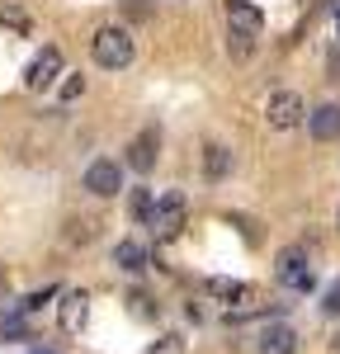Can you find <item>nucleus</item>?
I'll return each instance as SVG.
<instances>
[{
    "mask_svg": "<svg viewBox=\"0 0 340 354\" xmlns=\"http://www.w3.org/2000/svg\"><path fill=\"white\" fill-rule=\"evenodd\" d=\"M24 317H28V312L19 307V302L5 307V312H0V335H5V340H28V322H24Z\"/></svg>",
    "mask_w": 340,
    "mask_h": 354,
    "instance_id": "obj_13",
    "label": "nucleus"
},
{
    "mask_svg": "<svg viewBox=\"0 0 340 354\" xmlns=\"http://www.w3.org/2000/svg\"><path fill=\"white\" fill-rule=\"evenodd\" d=\"M113 265L128 270V274H142V270H147V250H142L138 241H118V245H113Z\"/></svg>",
    "mask_w": 340,
    "mask_h": 354,
    "instance_id": "obj_12",
    "label": "nucleus"
},
{
    "mask_svg": "<svg viewBox=\"0 0 340 354\" xmlns=\"http://www.w3.org/2000/svg\"><path fill=\"white\" fill-rule=\"evenodd\" d=\"M336 354H340V335H336Z\"/></svg>",
    "mask_w": 340,
    "mask_h": 354,
    "instance_id": "obj_24",
    "label": "nucleus"
},
{
    "mask_svg": "<svg viewBox=\"0 0 340 354\" xmlns=\"http://www.w3.org/2000/svg\"><path fill=\"white\" fill-rule=\"evenodd\" d=\"M57 76H62V53H57V48H43V53L28 62L24 85H28V90H53Z\"/></svg>",
    "mask_w": 340,
    "mask_h": 354,
    "instance_id": "obj_6",
    "label": "nucleus"
},
{
    "mask_svg": "<svg viewBox=\"0 0 340 354\" xmlns=\"http://www.w3.org/2000/svg\"><path fill=\"white\" fill-rule=\"evenodd\" d=\"M227 24L236 28V33H260V24H265V15L255 10L251 0H227Z\"/></svg>",
    "mask_w": 340,
    "mask_h": 354,
    "instance_id": "obj_11",
    "label": "nucleus"
},
{
    "mask_svg": "<svg viewBox=\"0 0 340 354\" xmlns=\"http://www.w3.org/2000/svg\"><path fill=\"white\" fill-rule=\"evenodd\" d=\"M321 307H326L331 317H340V283H336V288H331V293H326V302H321Z\"/></svg>",
    "mask_w": 340,
    "mask_h": 354,
    "instance_id": "obj_21",
    "label": "nucleus"
},
{
    "mask_svg": "<svg viewBox=\"0 0 340 354\" xmlns=\"http://www.w3.org/2000/svg\"><path fill=\"white\" fill-rule=\"evenodd\" d=\"M128 302H133V317H142V322H147V317H156V302L147 298L142 288H138V293H128Z\"/></svg>",
    "mask_w": 340,
    "mask_h": 354,
    "instance_id": "obj_17",
    "label": "nucleus"
},
{
    "mask_svg": "<svg viewBox=\"0 0 340 354\" xmlns=\"http://www.w3.org/2000/svg\"><path fill=\"white\" fill-rule=\"evenodd\" d=\"M57 322L66 335H76V330L90 322V298H85L81 288H71V293H62V307H57Z\"/></svg>",
    "mask_w": 340,
    "mask_h": 354,
    "instance_id": "obj_8",
    "label": "nucleus"
},
{
    "mask_svg": "<svg viewBox=\"0 0 340 354\" xmlns=\"http://www.w3.org/2000/svg\"><path fill=\"white\" fill-rule=\"evenodd\" d=\"M90 53H95V62L100 66H109V71H123L128 62H133V33L128 28H100L95 33V43H90Z\"/></svg>",
    "mask_w": 340,
    "mask_h": 354,
    "instance_id": "obj_2",
    "label": "nucleus"
},
{
    "mask_svg": "<svg viewBox=\"0 0 340 354\" xmlns=\"http://www.w3.org/2000/svg\"><path fill=\"white\" fill-rule=\"evenodd\" d=\"M57 95H62L66 104H71V100H81V95H85V76H71V81H62V90H57Z\"/></svg>",
    "mask_w": 340,
    "mask_h": 354,
    "instance_id": "obj_19",
    "label": "nucleus"
},
{
    "mask_svg": "<svg viewBox=\"0 0 340 354\" xmlns=\"http://www.w3.org/2000/svg\"><path fill=\"white\" fill-rule=\"evenodd\" d=\"M128 213H133L138 222L151 218V189H133V198H128Z\"/></svg>",
    "mask_w": 340,
    "mask_h": 354,
    "instance_id": "obj_16",
    "label": "nucleus"
},
{
    "mask_svg": "<svg viewBox=\"0 0 340 354\" xmlns=\"http://www.w3.org/2000/svg\"><path fill=\"white\" fill-rule=\"evenodd\" d=\"M274 274H279L283 288H293V293H312V288H317V274H312L308 255H303L298 245L279 250V260H274Z\"/></svg>",
    "mask_w": 340,
    "mask_h": 354,
    "instance_id": "obj_3",
    "label": "nucleus"
},
{
    "mask_svg": "<svg viewBox=\"0 0 340 354\" xmlns=\"http://www.w3.org/2000/svg\"><path fill=\"white\" fill-rule=\"evenodd\" d=\"M227 53H232V57H251V33H236V28H232V38H227Z\"/></svg>",
    "mask_w": 340,
    "mask_h": 354,
    "instance_id": "obj_18",
    "label": "nucleus"
},
{
    "mask_svg": "<svg viewBox=\"0 0 340 354\" xmlns=\"http://www.w3.org/2000/svg\"><path fill=\"white\" fill-rule=\"evenodd\" d=\"M303 113H308V104H303V95H293V90H279V95H270V104H265V118H270V128H279V133L298 128V123H303Z\"/></svg>",
    "mask_w": 340,
    "mask_h": 354,
    "instance_id": "obj_4",
    "label": "nucleus"
},
{
    "mask_svg": "<svg viewBox=\"0 0 340 354\" xmlns=\"http://www.w3.org/2000/svg\"><path fill=\"white\" fill-rule=\"evenodd\" d=\"M293 350H298V335H293V326L270 322V326L260 330V354H293Z\"/></svg>",
    "mask_w": 340,
    "mask_h": 354,
    "instance_id": "obj_10",
    "label": "nucleus"
},
{
    "mask_svg": "<svg viewBox=\"0 0 340 354\" xmlns=\"http://www.w3.org/2000/svg\"><path fill=\"white\" fill-rule=\"evenodd\" d=\"M326 71H331V81H340V48L331 53V62H326Z\"/></svg>",
    "mask_w": 340,
    "mask_h": 354,
    "instance_id": "obj_23",
    "label": "nucleus"
},
{
    "mask_svg": "<svg viewBox=\"0 0 340 354\" xmlns=\"http://www.w3.org/2000/svg\"><path fill=\"white\" fill-rule=\"evenodd\" d=\"M85 189L95 194V198H113V194L123 189V170H118V161H109V156L90 161V170H85Z\"/></svg>",
    "mask_w": 340,
    "mask_h": 354,
    "instance_id": "obj_5",
    "label": "nucleus"
},
{
    "mask_svg": "<svg viewBox=\"0 0 340 354\" xmlns=\"http://www.w3.org/2000/svg\"><path fill=\"white\" fill-rule=\"evenodd\" d=\"M185 218H189V198H185V194H166V198H151L147 227L156 232V241H175V236L185 232Z\"/></svg>",
    "mask_w": 340,
    "mask_h": 354,
    "instance_id": "obj_1",
    "label": "nucleus"
},
{
    "mask_svg": "<svg viewBox=\"0 0 340 354\" xmlns=\"http://www.w3.org/2000/svg\"><path fill=\"white\" fill-rule=\"evenodd\" d=\"M0 24H15V28H24V15H19V10H0Z\"/></svg>",
    "mask_w": 340,
    "mask_h": 354,
    "instance_id": "obj_22",
    "label": "nucleus"
},
{
    "mask_svg": "<svg viewBox=\"0 0 340 354\" xmlns=\"http://www.w3.org/2000/svg\"><path fill=\"white\" fill-rule=\"evenodd\" d=\"M308 133L317 142H336L340 137V104H321V109L308 113Z\"/></svg>",
    "mask_w": 340,
    "mask_h": 354,
    "instance_id": "obj_9",
    "label": "nucleus"
},
{
    "mask_svg": "<svg viewBox=\"0 0 340 354\" xmlns=\"http://www.w3.org/2000/svg\"><path fill=\"white\" fill-rule=\"evenodd\" d=\"M147 354H185V345H180V335H166V340H156Z\"/></svg>",
    "mask_w": 340,
    "mask_h": 354,
    "instance_id": "obj_20",
    "label": "nucleus"
},
{
    "mask_svg": "<svg viewBox=\"0 0 340 354\" xmlns=\"http://www.w3.org/2000/svg\"><path fill=\"white\" fill-rule=\"evenodd\" d=\"M208 293L223 298V302H246L251 298V288H246L241 279H208Z\"/></svg>",
    "mask_w": 340,
    "mask_h": 354,
    "instance_id": "obj_14",
    "label": "nucleus"
},
{
    "mask_svg": "<svg viewBox=\"0 0 340 354\" xmlns=\"http://www.w3.org/2000/svg\"><path fill=\"white\" fill-rule=\"evenodd\" d=\"M227 170H232V151L213 142V147H208V156H203V175H208V180H223Z\"/></svg>",
    "mask_w": 340,
    "mask_h": 354,
    "instance_id": "obj_15",
    "label": "nucleus"
},
{
    "mask_svg": "<svg viewBox=\"0 0 340 354\" xmlns=\"http://www.w3.org/2000/svg\"><path fill=\"white\" fill-rule=\"evenodd\" d=\"M156 151H161V133H156V128H142V133L128 142V156H123V161L133 165L138 175H147V170L156 165Z\"/></svg>",
    "mask_w": 340,
    "mask_h": 354,
    "instance_id": "obj_7",
    "label": "nucleus"
}]
</instances>
